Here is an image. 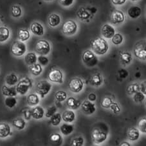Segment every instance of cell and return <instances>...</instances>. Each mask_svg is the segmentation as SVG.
Masks as SVG:
<instances>
[{"label": "cell", "mask_w": 146, "mask_h": 146, "mask_svg": "<svg viewBox=\"0 0 146 146\" xmlns=\"http://www.w3.org/2000/svg\"><path fill=\"white\" fill-rule=\"evenodd\" d=\"M31 37L30 32L27 29H20L18 31V38L22 42H27Z\"/></svg>", "instance_id": "d6a6232c"}, {"label": "cell", "mask_w": 146, "mask_h": 146, "mask_svg": "<svg viewBox=\"0 0 146 146\" xmlns=\"http://www.w3.org/2000/svg\"><path fill=\"white\" fill-rule=\"evenodd\" d=\"M77 14V16L79 17V18L81 20H83V21L89 19V17L91 16V14L84 8H80L78 11Z\"/></svg>", "instance_id": "d590c367"}, {"label": "cell", "mask_w": 146, "mask_h": 146, "mask_svg": "<svg viewBox=\"0 0 146 146\" xmlns=\"http://www.w3.org/2000/svg\"><path fill=\"white\" fill-rule=\"evenodd\" d=\"M82 60L84 64L88 67L96 66L99 62L98 58L94 52L90 50H87L83 52Z\"/></svg>", "instance_id": "3957f363"}, {"label": "cell", "mask_w": 146, "mask_h": 146, "mask_svg": "<svg viewBox=\"0 0 146 146\" xmlns=\"http://www.w3.org/2000/svg\"><path fill=\"white\" fill-rule=\"evenodd\" d=\"M82 111L86 115H91L96 111L97 108L95 107L94 103L89 101V100H84L80 105Z\"/></svg>", "instance_id": "7c38bea8"}, {"label": "cell", "mask_w": 146, "mask_h": 146, "mask_svg": "<svg viewBox=\"0 0 146 146\" xmlns=\"http://www.w3.org/2000/svg\"><path fill=\"white\" fill-rule=\"evenodd\" d=\"M29 70L32 75L35 76H39L42 72V67L39 64H35L29 66Z\"/></svg>", "instance_id": "1f68e13d"}, {"label": "cell", "mask_w": 146, "mask_h": 146, "mask_svg": "<svg viewBox=\"0 0 146 146\" xmlns=\"http://www.w3.org/2000/svg\"><path fill=\"white\" fill-rule=\"evenodd\" d=\"M125 21V15L124 12L115 10L111 15V21L113 24H120Z\"/></svg>", "instance_id": "4fadbf2b"}, {"label": "cell", "mask_w": 146, "mask_h": 146, "mask_svg": "<svg viewBox=\"0 0 146 146\" xmlns=\"http://www.w3.org/2000/svg\"><path fill=\"white\" fill-rule=\"evenodd\" d=\"M31 31L36 36H41L44 33V27L39 22H34L31 25Z\"/></svg>", "instance_id": "9a60e30c"}, {"label": "cell", "mask_w": 146, "mask_h": 146, "mask_svg": "<svg viewBox=\"0 0 146 146\" xmlns=\"http://www.w3.org/2000/svg\"><path fill=\"white\" fill-rule=\"evenodd\" d=\"M84 140L82 137H77L73 138L70 142V146H83Z\"/></svg>", "instance_id": "60d3db41"}, {"label": "cell", "mask_w": 146, "mask_h": 146, "mask_svg": "<svg viewBox=\"0 0 146 146\" xmlns=\"http://www.w3.org/2000/svg\"><path fill=\"white\" fill-rule=\"evenodd\" d=\"M27 104L31 107L37 106L40 102L39 96H38V94H35V93L30 94L27 96Z\"/></svg>", "instance_id": "7402d4cb"}, {"label": "cell", "mask_w": 146, "mask_h": 146, "mask_svg": "<svg viewBox=\"0 0 146 146\" xmlns=\"http://www.w3.org/2000/svg\"><path fill=\"white\" fill-rule=\"evenodd\" d=\"M1 91L3 95L6 97H16L17 94L16 87L14 86H8L7 85H4L2 87Z\"/></svg>", "instance_id": "e0dca14e"}, {"label": "cell", "mask_w": 146, "mask_h": 146, "mask_svg": "<svg viewBox=\"0 0 146 146\" xmlns=\"http://www.w3.org/2000/svg\"><path fill=\"white\" fill-rule=\"evenodd\" d=\"M11 14L14 17H19L22 15L21 8L18 5H13L12 7Z\"/></svg>", "instance_id": "b9f144b4"}, {"label": "cell", "mask_w": 146, "mask_h": 146, "mask_svg": "<svg viewBox=\"0 0 146 146\" xmlns=\"http://www.w3.org/2000/svg\"><path fill=\"white\" fill-rule=\"evenodd\" d=\"M138 131L143 133H146V118L143 117L139 120L138 123Z\"/></svg>", "instance_id": "f6af8a7d"}, {"label": "cell", "mask_w": 146, "mask_h": 146, "mask_svg": "<svg viewBox=\"0 0 146 146\" xmlns=\"http://www.w3.org/2000/svg\"><path fill=\"white\" fill-rule=\"evenodd\" d=\"M113 100L111 98L109 97H105L104 99L102 100L101 102V106L102 107L105 108V109H109L111 104L113 103Z\"/></svg>", "instance_id": "bcb514c9"}, {"label": "cell", "mask_w": 146, "mask_h": 146, "mask_svg": "<svg viewBox=\"0 0 146 146\" xmlns=\"http://www.w3.org/2000/svg\"><path fill=\"white\" fill-rule=\"evenodd\" d=\"M94 146H99V145H94Z\"/></svg>", "instance_id": "91938a15"}, {"label": "cell", "mask_w": 146, "mask_h": 146, "mask_svg": "<svg viewBox=\"0 0 146 146\" xmlns=\"http://www.w3.org/2000/svg\"><path fill=\"white\" fill-rule=\"evenodd\" d=\"M32 87V80L28 77H25L18 81L16 84V89L17 92L21 96L25 95L27 94L31 88Z\"/></svg>", "instance_id": "7a4b0ae2"}, {"label": "cell", "mask_w": 146, "mask_h": 146, "mask_svg": "<svg viewBox=\"0 0 146 146\" xmlns=\"http://www.w3.org/2000/svg\"><path fill=\"white\" fill-rule=\"evenodd\" d=\"M37 62H39V64H40L41 66H46L49 63V60L46 56H39L37 57Z\"/></svg>", "instance_id": "7dc6e473"}, {"label": "cell", "mask_w": 146, "mask_h": 146, "mask_svg": "<svg viewBox=\"0 0 146 146\" xmlns=\"http://www.w3.org/2000/svg\"><path fill=\"white\" fill-rule=\"evenodd\" d=\"M145 94H143L142 92L138 91L137 92H136L135 94H133V101H134L135 103H141L142 102L143 100H145Z\"/></svg>", "instance_id": "7bdbcfd3"}, {"label": "cell", "mask_w": 146, "mask_h": 146, "mask_svg": "<svg viewBox=\"0 0 146 146\" xmlns=\"http://www.w3.org/2000/svg\"><path fill=\"white\" fill-rule=\"evenodd\" d=\"M11 36L10 30L6 27H0V43L7 42Z\"/></svg>", "instance_id": "f1b7e54d"}, {"label": "cell", "mask_w": 146, "mask_h": 146, "mask_svg": "<svg viewBox=\"0 0 146 146\" xmlns=\"http://www.w3.org/2000/svg\"><path fill=\"white\" fill-rule=\"evenodd\" d=\"M119 146H131L130 143L127 142H123L121 143H120V145Z\"/></svg>", "instance_id": "9f6ffc18"}, {"label": "cell", "mask_w": 146, "mask_h": 146, "mask_svg": "<svg viewBox=\"0 0 146 146\" xmlns=\"http://www.w3.org/2000/svg\"><path fill=\"white\" fill-rule=\"evenodd\" d=\"M134 55L138 59L145 60L146 58V46L145 41H139L135 44L133 49Z\"/></svg>", "instance_id": "52a82bcc"}, {"label": "cell", "mask_w": 146, "mask_h": 146, "mask_svg": "<svg viewBox=\"0 0 146 146\" xmlns=\"http://www.w3.org/2000/svg\"><path fill=\"white\" fill-rule=\"evenodd\" d=\"M111 1L115 5H122L125 3L126 0H111Z\"/></svg>", "instance_id": "f5cc1de1"}, {"label": "cell", "mask_w": 146, "mask_h": 146, "mask_svg": "<svg viewBox=\"0 0 146 146\" xmlns=\"http://www.w3.org/2000/svg\"><path fill=\"white\" fill-rule=\"evenodd\" d=\"M127 138L131 141H137L140 138V131L135 127H131L127 131Z\"/></svg>", "instance_id": "83f0119b"}, {"label": "cell", "mask_w": 146, "mask_h": 146, "mask_svg": "<svg viewBox=\"0 0 146 146\" xmlns=\"http://www.w3.org/2000/svg\"><path fill=\"white\" fill-rule=\"evenodd\" d=\"M90 83L94 87H100L103 83V78L100 73H96L90 78Z\"/></svg>", "instance_id": "d4e9b609"}, {"label": "cell", "mask_w": 146, "mask_h": 146, "mask_svg": "<svg viewBox=\"0 0 146 146\" xmlns=\"http://www.w3.org/2000/svg\"><path fill=\"white\" fill-rule=\"evenodd\" d=\"M78 29V25L77 23L74 20H67L62 25V32L63 33L68 36H72L76 33Z\"/></svg>", "instance_id": "ba28073f"}, {"label": "cell", "mask_w": 146, "mask_h": 146, "mask_svg": "<svg viewBox=\"0 0 146 146\" xmlns=\"http://www.w3.org/2000/svg\"><path fill=\"white\" fill-rule=\"evenodd\" d=\"M26 121L22 118H17L12 121V125L17 130H23L26 127Z\"/></svg>", "instance_id": "4dcf8cb0"}, {"label": "cell", "mask_w": 146, "mask_h": 146, "mask_svg": "<svg viewBox=\"0 0 146 146\" xmlns=\"http://www.w3.org/2000/svg\"><path fill=\"white\" fill-rule=\"evenodd\" d=\"M45 1H54V0H44Z\"/></svg>", "instance_id": "6f0895ef"}, {"label": "cell", "mask_w": 146, "mask_h": 146, "mask_svg": "<svg viewBox=\"0 0 146 146\" xmlns=\"http://www.w3.org/2000/svg\"><path fill=\"white\" fill-rule=\"evenodd\" d=\"M62 120L61 115L59 113H56L50 118V123L53 126H57L61 124Z\"/></svg>", "instance_id": "74e56055"}, {"label": "cell", "mask_w": 146, "mask_h": 146, "mask_svg": "<svg viewBox=\"0 0 146 146\" xmlns=\"http://www.w3.org/2000/svg\"><path fill=\"white\" fill-rule=\"evenodd\" d=\"M101 34L102 36L107 39H111L112 37L115 34V29L112 25L106 23L102 27Z\"/></svg>", "instance_id": "5bb4252c"}, {"label": "cell", "mask_w": 146, "mask_h": 146, "mask_svg": "<svg viewBox=\"0 0 146 146\" xmlns=\"http://www.w3.org/2000/svg\"><path fill=\"white\" fill-rule=\"evenodd\" d=\"M11 135V126L7 123H0V138H5Z\"/></svg>", "instance_id": "d6986e66"}, {"label": "cell", "mask_w": 146, "mask_h": 146, "mask_svg": "<svg viewBox=\"0 0 146 146\" xmlns=\"http://www.w3.org/2000/svg\"><path fill=\"white\" fill-rule=\"evenodd\" d=\"M59 3L62 6L64 7H68L71 6L74 3V0H59Z\"/></svg>", "instance_id": "816d5d0a"}, {"label": "cell", "mask_w": 146, "mask_h": 146, "mask_svg": "<svg viewBox=\"0 0 146 146\" xmlns=\"http://www.w3.org/2000/svg\"><path fill=\"white\" fill-rule=\"evenodd\" d=\"M48 25L52 27H57L61 23V17L59 15L55 13H52L50 14L48 19Z\"/></svg>", "instance_id": "cb8c5ba5"}, {"label": "cell", "mask_w": 146, "mask_h": 146, "mask_svg": "<svg viewBox=\"0 0 146 146\" xmlns=\"http://www.w3.org/2000/svg\"><path fill=\"white\" fill-rule=\"evenodd\" d=\"M68 88L72 92L79 93L81 92L84 88V82L80 78H74L69 82Z\"/></svg>", "instance_id": "9c48e42d"}, {"label": "cell", "mask_w": 146, "mask_h": 146, "mask_svg": "<svg viewBox=\"0 0 146 146\" xmlns=\"http://www.w3.org/2000/svg\"><path fill=\"white\" fill-rule=\"evenodd\" d=\"M88 99L89 101L94 102L97 100V95L94 92H91L90 94H89L88 96Z\"/></svg>", "instance_id": "db71d44e"}, {"label": "cell", "mask_w": 146, "mask_h": 146, "mask_svg": "<svg viewBox=\"0 0 146 146\" xmlns=\"http://www.w3.org/2000/svg\"><path fill=\"white\" fill-rule=\"evenodd\" d=\"M120 60H121L122 65H129L132 60L131 54L128 52H122V53L120 54Z\"/></svg>", "instance_id": "836d02e7"}, {"label": "cell", "mask_w": 146, "mask_h": 146, "mask_svg": "<svg viewBox=\"0 0 146 146\" xmlns=\"http://www.w3.org/2000/svg\"><path fill=\"white\" fill-rule=\"evenodd\" d=\"M66 105L70 110H76L80 107L81 102L74 97H70L66 99Z\"/></svg>", "instance_id": "ffe728a7"}, {"label": "cell", "mask_w": 146, "mask_h": 146, "mask_svg": "<svg viewBox=\"0 0 146 146\" xmlns=\"http://www.w3.org/2000/svg\"><path fill=\"white\" fill-rule=\"evenodd\" d=\"M44 109L41 106H35L31 109V116L35 120H41L44 117Z\"/></svg>", "instance_id": "2e32d148"}, {"label": "cell", "mask_w": 146, "mask_h": 146, "mask_svg": "<svg viewBox=\"0 0 146 146\" xmlns=\"http://www.w3.org/2000/svg\"><path fill=\"white\" fill-rule=\"evenodd\" d=\"M18 81V77L15 73H11L5 77V83L8 86H15Z\"/></svg>", "instance_id": "4316f807"}, {"label": "cell", "mask_w": 146, "mask_h": 146, "mask_svg": "<svg viewBox=\"0 0 146 146\" xmlns=\"http://www.w3.org/2000/svg\"><path fill=\"white\" fill-rule=\"evenodd\" d=\"M138 91H140V85H138L137 83L128 85L126 89L127 94L129 95H133Z\"/></svg>", "instance_id": "8d00e7d4"}, {"label": "cell", "mask_w": 146, "mask_h": 146, "mask_svg": "<svg viewBox=\"0 0 146 146\" xmlns=\"http://www.w3.org/2000/svg\"><path fill=\"white\" fill-rule=\"evenodd\" d=\"M142 10L138 6H131L127 10V14L131 18L137 19L140 16Z\"/></svg>", "instance_id": "44dd1931"}, {"label": "cell", "mask_w": 146, "mask_h": 146, "mask_svg": "<svg viewBox=\"0 0 146 146\" xmlns=\"http://www.w3.org/2000/svg\"><path fill=\"white\" fill-rule=\"evenodd\" d=\"M25 62L29 66L36 64L37 62V56L35 52H29L25 56Z\"/></svg>", "instance_id": "484cf974"}, {"label": "cell", "mask_w": 146, "mask_h": 146, "mask_svg": "<svg viewBox=\"0 0 146 146\" xmlns=\"http://www.w3.org/2000/svg\"><path fill=\"white\" fill-rule=\"evenodd\" d=\"M61 117L66 123H72L75 120V113L72 110H66L62 113Z\"/></svg>", "instance_id": "603a6c76"}, {"label": "cell", "mask_w": 146, "mask_h": 146, "mask_svg": "<svg viewBox=\"0 0 146 146\" xmlns=\"http://www.w3.org/2000/svg\"><path fill=\"white\" fill-rule=\"evenodd\" d=\"M68 94L64 90H58L55 94V98L57 102H62L67 99Z\"/></svg>", "instance_id": "f35d334b"}, {"label": "cell", "mask_w": 146, "mask_h": 146, "mask_svg": "<svg viewBox=\"0 0 146 146\" xmlns=\"http://www.w3.org/2000/svg\"><path fill=\"white\" fill-rule=\"evenodd\" d=\"M52 84L47 80H41L36 85L37 94L39 95L42 98L46 96L52 89Z\"/></svg>", "instance_id": "277c9868"}, {"label": "cell", "mask_w": 146, "mask_h": 146, "mask_svg": "<svg viewBox=\"0 0 146 146\" xmlns=\"http://www.w3.org/2000/svg\"><path fill=\"white\" fill-rule=\"evenodd\" d=\"M12 54L15 56H22L26 53L27 45L24 42L21 41H16L12 44L11 47Z\"/></svg>", "instance_id": "5b68a950"}, {"label": "cell", "mask_w": 146, "mask_h": 146, "mask_svg": "<svg viewBox=\"0 0 146 146\" xmlns=\"http://www.w3.org/2000/svg\"><path fill=\"white\" fill-rule=\"evenodd\" d=\"M110 109L111 110V111L113 113H115V114H118V113H119L121 111V109H120L119 105L118 104V103L115 102H113L112 104H111Z\"/></svg>", "instance_id": "c3c4849f"}, {"label": "cell", "mask_w": 146, "mask_h": 146, "mask_svg": "<svg viewBox=\"0 0 146 146\" xmlns=\"http://www.w3.org/2000/svg\"><path fill=\"white\" fill-rule=\"evenodd\" d=\"M92 51L97 55H104L109 50L108 42L102 38H97L90 42Z\"/></svg>", "instance_id": "6da1fadb"}, {"label": "cell", "mask_w": 146, "mask_h": 146, "mask_svg": "<svg viewBox=\"0 0 146 146\" xmlns=\"http://www.w3.org/2000/svg\"><path fill=\"white\" fill-rule=\"evenodd\" d=\"M22 113L23 115V117L25 120H30L32 118L31 109H30V108H24V109L22 110Z\"/></svg>", "instance_id": "681fc988"}, {"label": "cell", "mask_w": 146, "mask_h": 146, "mask_svg": "<svg viewBox=\"0 0 146 146\" xmlns=\"http://www.w3.org/2000/svg\"><path fill=\"white\" fill-rule=\"evenodd\" d=\"M74 125L72 124H70L68 123L63 124L60 127V131L61 133L64 136L70 135L74 132Z\"/></svg>", "instance_id": "f546056e"}, {"label": "cell", "mask_w": 146, "mask_h": 146, "mask_svg": "<svg viewBox=\"0 0 146 146\" xmlns=\"http://www.w3.org/2000/svg\"><path fill=\"white\" fill-rule=\"evenodd\" d=\"M92 138L96 144H100L107 140L108 134L99 129H95L92 133Z\"/></svg>", "instance_id": "8fae6325"}, {"label": "cell", "mask_w": 146, "mask_h": 146, "mask_svg": "<svg viewBox=\"0 0 146 146\" xmlns=\"http://www.w3.org/2000/svg\"><path fill=\"white\" fill-rule=\"evenodd\" d=\"M123 41H124V38L120 33H115L111 38V42L115 45H119L122 44Z\"/></svg>", "instance_id": "ab89813d"}, {"label": "cell", "mask_w": 146, "mask_h": 146, "mask_svg": "<svg viewBox=\"0 0 146 146\" xmlns=\"http://www.w3.org/2000/svg\"><path fill=\"white\" fill-rule=\"evenodd\" d=\"M49 141L52 146H61L62 144V137L59 133H52L50 135Z\"/></svg>", "instance_id": "ac0fdd59"}, {"label": "cell", "mask_w": 146, "mask_h": 146, "mask_svg": "<svg viewBox=\"0 0 146 146\" xmlns=\"http://www.w3.org/2000/svg\"><path fill=\"white\" fill-rule=\"evenodd\" d=\"M57 107L55 105H52L48 107L46 111V113H44V116L48 118H50L53 115L57 113Z\"/></svg>", "instance_id": "ee69618b"}, {"label": "cell", "mask_w": 146, "mask_h": 146, "mask_svg": "<svg viewBox=\"0 0 146 146\" xmlns=\"http://www.w3.org/2000/svg\"><path fill=\"white\" fill-rule=\"evenodd\" d=\"M4 103L6 107L10 108V109H12L17 105V100L16 97H6V98L5 99Z\"/></svg>", "instance_id": "e575fe53"}, {"label": "cell", "mask_w": 146, "mask_h": 146, "mask_svg": "<svg viewBox=\"0 0 146 146\" xmlns=\"http://www.w3.org/2000/svg\"><path fill=\"white\" fill-rule=\"evenodd\" d=\"M140 91L142 92L143 94H146V88H145V81L142 82L140 85Z\"/></svg>", "instance_id": "11a10c76"}, {"label": "cell", "mask_w": 146, "mask_h": 146, "mask_svg": "<svg viewBox=\"0 0 146 146\" xmlns=\"http://www.w3.org/2000/svg\"><path fill=\"white\" fill-rule=\"evenodd\" d=\"M48 77L50 81L53 83H56V84L63 83V73L61 70L58 69H54L50 70Z\"/></svg>", "instance_id": "30bf717a"}, {"label": "cell", "mask_w": 146, "mask_h": 146, "mask_svg": "<svg viewBox=\"0 0 146 146\" xmlns=\"http://www.w3.org/2000/svg\"><path fill=\"white\" fill-rule=\"evenodd\" d=\"M118 76L121 79H125L129 76V72L124 69H120L118 70Z\"/></svg>", "instance_id": "f907efd6"}, {"label": "cell", "mask_w": 146, "mask_h": 146, "mask_svg": "<svg viewBox=\"0 0 146 146\" xmlns=\"http://www.w3.org/2000/svg\"><path fill=\"white\" fill-rule=\"evenodd\" d=\"M36 51L41 56H46L51 51L50 43L45 40H40L36 45Z\"/></svg>", "instance_id": "8992f818"}, {"label": "cell", "mask_w": 146, "mask_h": 146, "mask_svg": "<svg viewBox=\"0 0 146 146\" xmlns=\"http://www.w3.org/2000/svg\"><path fill=\"white\" fill-rule=\"evenodd\" d=\"M131 1H138V0H131Z\"/></svg>", "instance_id": "680465c9"}]
</instances>
